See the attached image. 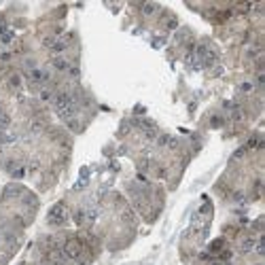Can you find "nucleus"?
<instances>
[{"label":"nucleus","instance_id":"obj_2","mask_svg":"<svg viewBox=\"0 0 265 265\" xmlns=\"http://www.w3.org/2000/svg\"><path fill=\"white\" fill-rule=\"evenodd\" d=\"M240 89H242L244 94H250V91H252V83H242V87H240Z\"/></svg>","mask_w":265,"mask_h":265},{"label":"nucleus","instance_id":"obj_1","mask_svg":"<svg viewBox=\"0 0 265 265\" xmlns=\"http://www.w3.org/2000/svg\"><path fill=\"white\" fill-rule=\"evenodd\" d=\"M53 66H55L57 70H66V68H68V62L62 59V57H57V59H53Z\"/></svg>","mask_w":265,"mask_h":265}]
</instances>
